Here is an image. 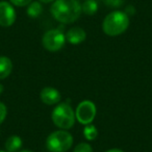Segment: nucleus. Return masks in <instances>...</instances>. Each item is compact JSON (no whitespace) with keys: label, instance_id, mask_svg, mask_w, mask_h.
I'll list each match as a JSON object with an SVG mask.
<instances>
[{"label":"nucleus","instance_id":"obj_1","mask_svg":"<svg viewBox=\"0 0 152 152\" xmlns=\"http://www.w3.org/2000/svg\"><path fill=\"white\" fill-rule=\"evenodd\" d=\"M50 11L53 18L64 24L75 22L83 13L79 0H54Z\"/></svg>","mask_w":152,"mask_h":152},{"label":"nucleus","instance_id":"obj_2","mask_svg":"<svg viewBox=\"0 0 152 152\" xmlns=\"http://www.w3.org/2000/svg\"><path fill=\"white\" fill-rule=\"evenodd\" d=\"M129 26V18L125 13L115 11L110 13L103 20L102 28L105 34L110 37H117L122 34Z\"/></svg>","mask_w":152,"mask_h":152},{"label":"nucleus","instance_id":"obj_3","mask_svg":"<svg viewBox=\"0 0 152 152\" xmlns=\"http://www.w3.org/2000/svg\"><path fill=\"white\" fill-rule=\"evenodd\" d=\"M51 119L55 126L61 129H70L75 123V112L68 103H59L52 110Z\"/></svg>","mask_w":152,"mask_h":152},{"label":"nucleus","instance_id":"obj_4","mask_svg":"<svg viewBox=\"0 0 152 152\" xmlns=\"http://www.w3.org/2000/svg\"><path fill=\"white\" fill-rule=\"evenodd\" d=\"M73 145V137L66 130L50 133L46 140V147L50 152H66Z\"/></svg>","mask_w":152,"mask_h":152},{"label":"nucleus","instance_id":"obj_5","mask_svg":"<svg viewBox=\"0 0 152 152\" xmlns=\"http://www.w3.org/2000/svg\"><path fill=\"white\" fill-rule=\"evenodd\" d=\"M66 43V36L59 29H50L45 32L42 38V44L44 48L51 52L61 50Z\"/></svg>","mask_w":152,"mask_h":152},{"label":"nucleus","instance_id":"obj_6","mask_svg":"<svg viewBox=\"0 0 152 152\" xmlns=\"http://www.w3.org/2000/svg\"><path fill=\"white\" fill-rule=\"evenodd\" d=\"M75 117L81 124H91L96 117V105L90 100H83L76 108Z\"/></svg>","mask_w":152,"mask_h":152},{"label":"nucleus","instance_id":"obj_7","mask_svg":"<svg viewBox=\"0 0 152 152\" xmlns=\"http://www.w3.org/2000/svg\"><path fill=\"white\" fill-rule=\"evenodd\" d=\"M16 21V11L7 1L0 2V26L10 27Z\"/></svg>","mask_w":152,"mask_h":152},{"label":"nucleus","instance_id":"obj_8","mask_svg":"<svg viewBox=\"0 0 152 152\" xmlns=\"http://www.w3.org/2000/svg\"><path fill=\"white\" fill-rule=\"evenodd\" d=\"M40 98L43 103L48 104V105H53V104H57L61 101V94L54 88L47 87L41 91Z\"/></svg>","mask_w":152,"mask_h":152},{"label":"nucleus","instance_id":"obj_9","mask_svg":"<svg viewBox=\"0 0 152 152\" xmlns=\"http://www.w3.org/2000/svg\"><path fill=\"white\" fill-rule=\"evenodd\" d=\"M87 38L85 29L81 27H71L66 34V40L72 45H78L81 44Z\"/></svg>","mask_w":152,"mask_h":152},{"label":"nucleus","instance_id":"obj_10","mask_svg":"<svg viewBox=\"0 0 152 152\" xmlns=\"http://www.w3.org/2000/svg\"><path fill=\"white\" fill-rule=\"evenodd\" d=\"M13 63L7 56H0V79L7 78L12 73Z\"/></svg>","mask_w":152,"mask_h":152},{"label":"nucleus","instance_id":"obj_11","mask_svg":"<svg viewBox=\"0 0 152 152\" xmlns=\"http://www.w3.org/2000/svg\"><path fill=\"white\" fill-rule=\"evenodd\" d=\"M22 147V140L18 135H12L5 142V149L7 152H17Z\"/></svg>","mask_w":152,"mask_h":152},{"label":"nucleus","instance_id":"obj_12","mask_svg":"<svg viewBox=\"0 0 152 152\" xmlns=\"http://www.w3.org/2000/svg\"><path fill=\"white\" fill-rule=\"evenodd\" d=\"M81 10L85 14L92 16L96 14V12L98 11V3L95 0H86L85 2L81 4Z\"/></svg>","mask_w":152,"mask_h":152},{"label":"nucleus","instance_id":"obj_13","mask_svg":"<svg viewBox=\"0 0 152 152\" xmlns=\"http://www.w3.org/2000/svg\"><path fill=\"white\" fill-rule=\"evenodd\" d=\"M42 11L43 9L41 3L38 2V1H34V2H31L29 4V7L27 9V14L31 18H38L42 14Z\"/></svg>","mask_w":152,"mask_h":152},{"label":"nucleus","instance_id":"obj_14","mask_svg":"<svg viewBox=\"0 0 152 152\" xmlns=\"http://www.w3.org/2000/svg\"><path fill=\"white\" fill-rule=\"evenodd\" d=\"M83 135L88 141H93L97 137L98 135V130L94 125L92 124H88L85 126L83 128Z\"/></svg>","mask_w":152,"mask_h":152},{"label":"nucleus","instance_id":"obj_15","mask_svg":"<svg viewBox=\"0 0 152 152\" xmlns=\"http://www.w3.org/2000/svg\"><path fill=\"white\" fill-rule=\"evenodd\" d=\"M73 152H93V148L88 143H79L74 148Z\"/></svg>","mask_w":152,"mask_h":152},{"label":"nucleus","instance_id":"obj_16","mask_svg":"<svg viewBox=\"0 0 152 152\" xmlns=\"http://www.w3.org/2000/svg\"><path fill=\"white\" fill-rule=\"evenodd\" d=\"M14 5L16 7H26V5H29L32 2V0H10Z\"/></svg>","mask_w":152,"mask_h":152},{"label":"nucleus","instance_id":"obj_17","mask_svg":"<svg viewBox=\"0 0 152 152\" xmlns=\"http://www.w3.org/2000/svg\"><path fill=\"white\" fill-rule=\"evenodd\" d=\"M7 108L2 102H0V124L4 121V119L7 118Z\"/></svg>","mask_w":152,"mask_h":152},{"label":"nucleus","instance_id":"obj_18","mask_svg":"<svg viewBox=\"0 0 152 152\" xmlns=\"http://www.w3.org/2000/svg\"><path fill=\"white\" fill-rule=\"evenodd\" d=\"M105 152H124L123 150H121V149H118V148H114V149H110V150H107V151H105Z\"/></svg>","mask_w":152,"mask_h":152},{"label":"nucleus","instance_id":"obj_19","mask_svg":"<svg viewBox=\"0 0 152 152\" xmlns=\"http://www.w3.org/2000/svg\"><path fill=\"white\" fill-rule=\"evenodd\" d=\"M39 1H41V2H43V3H50V2H52V1H54V0H39Z\"/></svg>","mask_w":152,"mask_h":152},{"label":"nucleus","instance_id":"obj_20","mask_svg":"<svg viewBox=\"0 0 152 152\" xmlns=\"http://www.w3.org/2000/svg\"><path fill=\"white\" fill-rule=\"evenodd\" d=\"M3 92V87H2V85H0V94L2 93Z\"/></svg>","mask_w":152,"mask_h":152},{"label":"nucleus","instance_id":"obj_21","mask_svg":"<svg viewBox=\"0 0 152 152\" xmlns=\"http://www.w3.org/2000/svg\"><path fill=\"white\" fill-rule=\"evenodd\" d=\"M19 152H32L30 150H22V151H19Z\"/></svg>","mask_w":152,"mask_h":152},{"label":"nucleus","instance_id":"obj_22","mask_svg":"<svg viewBox=\"0 0 152 152\" xmlns=\"http://www.w3.org/2000/svg\"><path fill=\"white\" fill-rule=\"evenodd\" d=\"M0 152H7V151H3V150H0Z\"/></svg>","mask_w":152,"mask_h":152}]
</instances>
